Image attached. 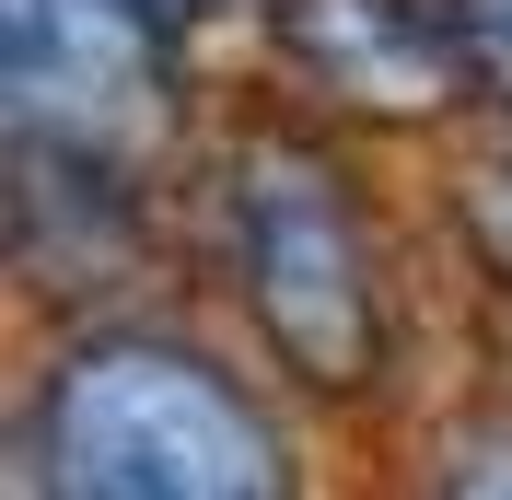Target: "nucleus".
I'll use <instances>...</instances> for the list:
<instances>
[{"mask_svg": "<svg viewBox=\"0 0 512 500\" xmlns=\"http://www.w3.org/2000/svg\"><path fill=\"white\" fill-rule=\"evenodd\" d=\"M12 500H303V477L268 396L198 338L82 326L24 396Z\"/></svg>", "mask_w": 512, "mask_h": 500, "instance_id": "obj_1", "label": "nucleus"}, {"mask_svg": "<svg viewBox=\"0 0 512 500\" xmlns=\"http://www.w3.org/2000/svg\"><path fill=\"white\" fill-rule=\"evenodd\" d=\"M222 268L245 303L256 349L280 361L303 396H373L396 373V280H384V233L361 210L350 163L303 140V128H245L222 152Z\"/></svg>", "mask_w": 512, "mask_h": 500, "instance_id": "obj_2", "label": "nucleus"}, {"mask_svg": "<svg viewBox=\"0 0 512 500\" xmlns=\"http://www.w3.org/2000/svg\"><path fill=\"white\" fill-rule=\"evenodd\" d=\"M0 105L12 140L140 163L175 117V35L152 0H0Z\"/></svg>", "mask_w": 512, "mask_h": 500, "instance_id": "obj_3", "label": "nucleus"}, {"mask_svg": "<svg viewBox=\"0 0 512 500\" xmlns=\"http://www.w3.org/2000/svg\"><path fill=\"white\" fill-rule=\"evenodd\" d=\"M280 59L315 82L326 105H350L373 128H419L466 105V35L443 0H280Z\"/></svg>", "mask_w": 512, "mask_h": 500, "instance_id": "obj_4", "label": "nucleus"}, {"mask_svg": "<svg viewBox=\"0 0 512 500\" xmlns=\"http://www.w3.org/2000/svg\"><path fill=\"white\" fill-rule=\"evenodd\" d=\"M12 268H24L35 303H105V291H128L152 268L140 163L12 140Z\"/></svg>", "mask_w": 512, "mask_h": 500, "instance_id": "obj_5", "label": "nucleus"}, {"mask_svg": "<svg viewBox=\"0 0 512 500\" xmlns=\"http://www.w3.org/2000/svg\"><path fill=\"white\" fill-rule=\"evenodd\" d=\"M454 245L512 291V128H501V140H478L466 175H454Z\"/></svg>", "mask_w": 512, "mask_h": 500, "instance_id": "obj_6", "label": "nucleus"}, {"mask_svg": "<svg viewBox=\"0 0 512 500\" xmlns=\"http://www.w3.org/2000/svg\"><path fill=\"white\" fill-rule=\"evenodd\" d=\"M443 12H454V35H466V70L512 105V0H443Z\"/></svg>", "mask_w": 512, "mask_h": 500, "instance_id": "obj_7", "label": "nucleus"}, {"mask_svg": "<svg viewBox=\"0 0 512 500\" xmlns=\"http://www.w3.org/2000/svg\"><path fill=\"white\" fill-rule=\"evenodd\" d=\"M431 500H512V431H478V442H454V466L431 477Z\"/></svg>", "mask_w": 512, "mask_h": 500, "instance_id": "obj_8", "label": "nucleus"}, {"mask_svg": "<svg viewBox=\"0 0 512 500\" xmlns=\"http://www.w3.org/2000/svg\"><path fill=\"white\" fill-rule=\"evenodd\" d=\"M152 24L175 47H198V35H233V24H280V0H152Z\"/></svg>", "mask_w": 512, "mask_h": 500, "instance_id": "obj_9", "label": "nucleus"}]
</instances>
